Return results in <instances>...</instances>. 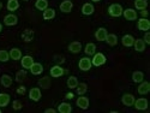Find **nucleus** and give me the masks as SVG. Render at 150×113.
<instances>
[{
	"label": "nucleus",
	"instance_id": "1",
	"mask_svg": "<svg viewBox=\"0 0 150 113\" xmlns=\"http://www.w3.org/2000/svg\"><path fill=\"white\" fill-rule=\"evenodd\" d=\"M122 11H124V9L120 4H112L108 7V14L112 17H120L122 15Z\"/></svg>",
	"mask_w": 150,
	"mask_h": 113
},
{
	"label": "nucleus",
	"instance_id": "2",
	"mask_svg": "<svg viewBox=\"0 0 150 113\" xmlns=\"http://www.w3.org/2000/svg\"><path fill=\"white\" fill-rule=\"evenodd\" d=\"M106 61H107V58L105 57L103 53H95L94 54V58L91 60V64L94 66H102Z\"/></svg>",
	"mask_w": 150,
	"mask_h": 113
},
{
	"label": "nucleus",
	"instance_id": "3",
	"mask_svg": "<svg viewBox=\"0 0 150 113\" xmlns=\"http://www.w3.org/2000/svg\"><path fill=\"white\" fill-rule=\"evenodd\" d=\"M91 66H93V64H91L90 58H82L78 63V68L82 71H89L91 69Z\"/></svg>",
	"mask_w": 150,
	"mask_h": 113
},
{
	"label": "nucleus",
	"instance_id": "4",
	"mask_svg": "<svg viewBox=\"0 0 150 113\" xmlns=\"http://www.w3.org/2000/svg\"><path fill=\"white\" fill-rule=\"evenodd\" d=\"M133 106H134L136 109H138V111H145V109H148V100L144 99V97L134 100Z\"/></svg>",
	"mask_w": 150,
	"mask_h": 113
},
{
	"label": "nucleus",
	"instance_id": "5",
	"mask_svg": "<svg viewBox=\"0 0 150 113\" xmlns=\"http://www.w3.org/2000/svg\"><path fill=\"white\" fill-rule=\"evenodd\" d=\"M122 16L127 21H136L137 19V12L133 9H126L122 11Z\"/></svg>",
	"mask_w": 150,
	"mask_h": 113
},
{
	"label": "nucleus",
	"instance_id": "6",
	"mask_svg": "<svg viewBox=\"0 0 150 113\" xmlns=\"http://www.w3.org/2000/svg\"><path fill=\"white\" fill-rule=\"evenodd\" d=\"M137 92H138V94H141V95L149 94V92H150V83L146 82V81H142L139 83V87H138V89H137Z\"/></svg>",
	"mask_w": 150,
	"mask_h": 113
},
{
	"label": "nucleus",
	"instance_id": "7",
	"mask_svg": "<svg viewBox=\"0 0 150 113\" xmlns=\"http://www.w3.org/2000/svg\"><path fill=\"white\" fill-rule=\"evenodd\" d=\"M21 64H22V68H23V69L28 70V69H30L31 65L34 64V59H33L31 55H25V57L21 58Z\"/></svg>",
	"mask_w": 150,
	"mask_h": 113
},
{
	"label": "nucleus",
	"instance_id": "8",
	"mask_svg": "<svg viewBox=\"0 0 150 113\" xmlns=\"http://www.w3.org/2000/svg\"><path fill=\"white\" fill-rule=\"evenodd\" d=\"M134 96L132 95V94H124L122 95V97H121V102L125 105V106H127V107H131V106H133V104H134Z\"/></svg>",
	"mask_w": 150,
	"mask_h": 113
},
{
	"label": "nucleus",
	"instance_id": "9",
	"mask_svg": "<svg viewBox=\"0 0 150 113\" xmlns=\"http://www.w3.org/2000/svg\"><path fill=\"white\" fill-rule=\"evenodd\" d=\"M73 9V4L71 0H64L61 4H60V10L61 12H64V14H70Z\"/></svg>",
	"mask_w": 150,
	"mask_h": 113
},
{
	"label": "nucleus",
	"instance_id": "10",
	"mask_svg": "<svg viewBox=\"0 0 150 113\" xmlns=\"http://www.w3.org/2000/svg\"><path fill=\"white\" fill-rule=\"evenodd\" d=\"M29 97L33 101H40L41 99V90L40 88H31L29 92Z\"/></svg>",
	"mask_w": 150,
	"mask_h": 113
},
{
	"label": "nucleus",
	"instance_id": "11",
	"mask_svg": "<svg viewBox=\"0 0 150 113\" xmlns=\"http://www.w3.org/2000/svg\"><path fill=\"white\" fill-rule=\"evenodd\" d=\"M137 28H138L139 30H142V31H148L150 29V22H149V19L141 18L138 21V23H137Z\"/></svg>",
	"mask_w": 150,
	"mask_h": 113
},
{
	"label": "nucleus",
	"instance_id": "12",
	"mask_svg": "<svg viewBox=\"0 0 150 113\" xmlns=\"http://www.w3.org/2000/svg\"><path fill=\"white\" fill-rule=\"evenodd\" d=\"M76 105L82 109H86L89 107V99L86 96H79L76 101Z\"/></svg>",
	"mask_w": 150,
	"mask_h": 113
},
{
	"label": "nucleus",
	"instance_id": "13",
	"mask_svg": "<svg viewBox=\"0 0 150 113\" xmlns=\"http://www.w3.org/2000/svg\"><path fill=\"white\" fill-rule=\"evenodd\" d=\"M4 23L6 24V26H8V27L16 26V24L18 23V18H17V16L10 14V15L5 16V18H4Z\"/></svg>",
	"mask_w": 150,
	"mask_h": 113
},
{
	"label": "nucleus",
	"instance_id": "14",
	"mask_svg": "<svg viewBox=\"0 0 150 113\" xmlns=\"http://www.w3.org/2000/svg\"><path fill=\"white\" fill-rule=\"evenodd\" d=\"M108 33H107V29L105 28H98L95 33V39L97 41H105L106 40V37H107Z\"/></svg>",
	"mask_w": 150,
	"mask_h": 113
},
{
	"label": "nucleus",
	"instance_id": "15",
	"mask_svg": "<svg viewBox=\"0 0 150 113\" xmlns=\"http://www.w3.org/2000/svg\"><path fill=\"white\" fill-rule=\"evenodd\" d=\"M94 11H95V7H94V5L90 4V3H85V4L82 6V14L85 15V16L93 15Z\"/></svg>",
	"mask_w": 150,
	"mask_h": 113
},
{
	"label": "nucleus",
	"instance_id": "16",
	"mask_svg": "<svg viewBox=\"0 0 150 113\" xmlns=\"http://www.w3.org/2000/svg\"><path fill=\"white\" fill-rule=\"evenodd\" d=\"M81 49H82V43L78 42V41H73L69 45V51L73 54H77L81 52Z\"/></svg>",
	"mask_w": 150,
	"mask_h": 113
},
{
	"label": "nucleus",
	"instance_id": "17",
	"mask_svg": "<svg viewBox=\"0 0 150 113\" xmlns=\"http://www.w3.org/2000/svg\"><path fill=\"white\" fill-rule=\"evenodd\" d=\"M133 42H134V37L132 35H129V34L124 35L122 39H121V43L125 47H132L133 46Z\"/></svg>",
	"mask_w": 150,
	"mask_h": 113
},
{
	"label": "nucleus",
	"instance_id": "18",
	"mask_svg": "<svg viewBox=\"0 0 150 113\" xmlns=\"http://www.w3.org/2000/svg\"><path fill=\"white\" fill-rule=\"evenodd\" d=\"M64 69H62L61 66H59V65H55V66H53L52 69H51V76L52 77H54V78H58V77H61L62 75H64Z\"/></svg>",
	"mask_w": 150,
	"mask_h": 113
},
{
	"label": "nucleus",
	"instance_id": "19",
	"mask_svg": "<svg viewBox=\"0 0 150 113\" xmlns=\"http://www.w3.org/2000/svg\"><path fill=\"white\" fill-rule=\"evenodd\" d=\"M29 70L33 75H36L37 76V75H41L43 72V66H42V64H40V63H34Z\"/></svg>",
	"mask_w": 150,
	"mask_h": 113
},
{
	"label": "nucleus",
	"instance_id": "20",
	"mask_svg": "<svg viewBox=\"0 0 150 113\" xmlns=\"http://www.w3.org/2000/svg\"><path fill=\"white\" fill-rule=\"evenodd\" d=\"M133 47L137 52H144L145 51V42L142 39H137L133 42Z\"/></svg>",
	"mask_w": 150,
	"mask_h": 113
},
{
	"label": "nucleus",
	"instance_id": "21",
	"mask_svg": "<svg viewBox=\"0 0 150 113\" xmlns=\"http://www.w3.org/2000/svg\"><path fill=\"white\" fill-rule=\"evenodd\" d=\"M12 82L13 81H12V77L10 76V75H3L1 78H0V83H1V85L5 87V88H10Z\"/></svg>",
	"mask_w": 150,
	"mask_h": 113
},
{
	"label": "nucleus",
	"instance_id": "22",
	"mask_svg": "<svg viewBox=\"0 0 150 113\" xmlns=\"http://www.w3.org/2000/svg\"><path fill=\"white\" fill-rule=\"evenodd\" d=\"M58 112H60V113H71L72 112V106L67 102H61L58 106Z\"/></svg>",
	"mask_w": 150,
	"mask_h": 113
},
{
	"label": "nucleus",
	"instance_id": "23",
	"mask_svg": "<svg viewBox=\"0 0 150 113\" xmlns=\"http://www.w3.org/2000/svg\"><path fill=\"white\" fill-rule=\"evenodd\" d=\"M84 52H85V54H88V55H94L96 53V45L93 43V42L86 43L85 48H84Z\"/></svg>",
	"mask_w": 150,
	"mask_h": 113
},
{
	"label": "nucleus",
	"instance_id": "24",
	"mask_svg": "<svg viewBox=\"0 0 150 113\" xmlns=\"http://www.w3.org/2000/svg\"><path fill=\"white\" fill-rule=\"evenodd\" d=\"M10 95L8 94H5V93H0V107H6L8 104H10Z\"/></svg>",
	"mask_w": 150,
	"mask_h": 113
},
{
	"label": "nucleus",
	"instance_id": "25",
	"mask_svg": "<svg viewBox=\"0 0 150 113\" xmlns=\"http://www.w3.org/2000/svg\"><path fill=\"white\" fill-rule=\"evenodd\" d=\"M8 54H10V58L13 59V60H19L22 58V52H21L19 48H12L8 52Z\"/></svg>",
	"mask_w": 150,
	"mask_h": 113
},
{
	"label": "nucleus",
	"instance_id": "26",
	"mask_svg": "<svg viewBox=\"0 0 150 113\" xmlns=\"http://www.w3.org/2000/svg\"><path fill=\"white\" fill-rule=\"evenodd\" d=\"M132 81L134 83H141L142 81H144V73L142 71H134L132 73Z\"/></svg>",
	"mask_w": 150,
	"mask_h": 113
},
{
	"label": "nucleus",
	"instance_id": "27",
	"mask_svg": "<svg viewBox=\"0 0 150 113\" xmlns=\"http://www.w3.org/2000/svg\"><path fill=\"white\" fill-rule=\"evenodd\" d=\"M6 7H7L8 11L13 12V11L18 10V7H19V1H18V0H8Z\"/></svg>",
	"mask_w": 150,
	"mask_h": 113
},
{
	"label": "nucleus",
	"instance_id": "28",
	"mask_svg": "<svg viewBox=\"0 0 150 113\" xmlns=\"http://www.w3.org/2000/svg\"><path fill=\"white\" fill-rule=\"evenodd\" d=\"M109 46H115L118 43V36L115 34H108L106 40H105Z\"/></svg>",
	"mask_w": 150,
	"mask_h": 113
},
{
	"label": "nucleus",
	"instance_id": "29",
	"mask_svg": "<svg viewBox=\"0 0 150 113\" xmlns=\"http://www.w3.org/2000/svg\"><path fill=\"white\" fill-rule=\"evenodd\" d=\"M25 77H27V70L22 69V70L17 71V73H16V82L22 83L24 80H25Z\"/></svg>",
	"mask_w": 150,
	"mask_h": 113
},
{
	"label": "nucleus",
	"instance_id": "30",
	"mask_svg": "<svg viewBox=\"0 0 150 113\" xmlns=\"http://www.w3.org/2000/svg\"><path fill=\"white\" fill-rule=\"evenodd\" d=\"M33 37H34V31L30 29H25V31L22 34V39L25 42H30L33 40Z\"/></svg>",
	"mask_w": 150,
	"mask_h": 113
},
{
	"label": "nucleus",
	"instance_id": "31",
	"mask_svg": "<svg viewBox=\"0 0 150 113\" xmlns=\"http://www.w3.org/2000/svg\"><path fill=\"white\" fill-rule=\"evenodd\" d=\"M35 7L40 11H45L46 9H48V1L47 0H36Z\"/></svg>",
	"mask_w": 150,
	"mask_h": 113
},
{
	"label": "nucleus",
	"instance_id": "32",
	"mask_svg": "<svg viewBox=\"0 0 150 113\" xmlns=\"http://www.w3.org/2000/svg\"><path fill=\"white\" fill-rule=\"evenodd\" d=\"M54 17H55V11L53 9H46L43 11V19L49 21V19H53Z\"/></svg>",
	"mask_w": 150,
	"mask_h": 113
},
{
	"label": "nucleus",
	"instance_id": "33",
	"mask_svg": "<svg viewBox=\"0 0 150 113\" xmlns=\"http://www.w3.org/2000/svg\"><path fill=\"white\" fill-rule=\"evenodd\" d=\"M136 10H145L148 7V0H136L134 1Z\"/></svg>",
	"mask_w": 150,
	"mask_h": 113
},
{
	"label": "nucleus",
	"instance_id": "34",
	"mask_svg": "<svg viewBox=\"0 0 150 113\" xmlns=\"http://www.w3.org/2000/svg\"><path fill=\"white\" fill-rule=\"evenodd\" d=\"M39 85L43 89H48L51 87V78L49 77H42L40 81H39Z\"/></svg>",
	"mask_w": 150,
	"mask_h": 113
},
{
	"label": "nucleus",
	"instance_id": "35",
	"mask_svg": "<svg viewBox=\"0 0 150 113\" xmlns=\"http://www.w3.org/2000/svg\"><path fill=\"white\" fill-rule=\"evenodd\" d=\"M77 85H78V80H77V77H74V76L69 77V80H67V87L70 88V89H76Z\"/></svg>",
	"mask_w": 150,
	"mask_h": 113
},
{
	"label": "nucleus",
	"instance_id": "36",
	"mask_svg": "<svg viewBox=\"0 0 150 113\" xmlns=\"http://www.w3.org/2000/svg\"><path fill=\"white\" fill-rule=\"evenodd\" d=\"M77 89V94L78 95H84L86 92H88V85H86V83H78V85L76 87Z\"/></svg>",
	"mask_w": 150,
	"mask_h": 113
},
{
	"label": "nucleus",
	"instance_id": "37",
	"mask_svg": "<svg viewBox=\"0 0 150 113\" xmlns=\"http://www.w3.org/2000/svg\"><path fill=\"white\" fill-rule=\"evenodd\" d=\"M8 59H10L8 52L5 51V49H1V51H0V61L6 63V61H8Z\"/></svg>",
	"mask_w": 150,
	"mask_h": 113
},
{
	"label": "nucleus",
	"instance_id": "38",
	"mask_svg": "<svg viewBox=\"0 0 150 113\" xmlns=\"http://www.w3.org/2000/svg\"><path fill=\"white\" fill-rule=\"evenodd\" d=\"M22 102L19 101V100H15L13 102H12V108H13L15 111H19V109H22Z\"/></svg>",
	"mask_w": 150,
	"mask_h": 113
},
{
	"label": "nucleus",
	"instance_id": "39",
	"mask_svg": "<svg viewBox=\"0 0 150 113\" xmlns=\"http://www.w3.org/2000/svg\"><path fill=\"white\" fill-rule=\"evenodd\" d=\"M143 41L145 42V45L148 43V45H150V34L148 33V31H145V34H144V37H143Z\"/></svg>",
	"mask_w": 150,
	"mask_h": 113
},
{
	"label": "nucleus",
	"instance_id": "40",
	"mask_svg": "<svg viewBox=\"0 0 150 113\" xmlns=\"http://www.w3.org/2000/svg\"><path fill=\"white\" fill-rule=\"evenodd\" d=\"M25 92H27L25 87H19L18 89H17V93H18V94H21V95H24V94H25Z\"/></svg>",
	"mask_w": 150,
	"mask_h": 113
},
{
	"label": "nucleus",
	"instance_id": "41",
	"mask_svg": "<svg viewBox=\"0 0 150 113\" xmlns=\"http://www.w3.org/2000/svg\"><path fill=\"white\" fill-rule=\"evenodd\" d=\"M141 15L143 16V18H145V17L148 16V11H146V10H142V11H141Z\"/></svg>",
	"mask_w": 150,
	"mask_h": 113
},
{
	"label": "nucleus",
	"instance_id": "42",
	"mask_svg": "<svg viewBox=\"0 0 150 113\" xmlns=\"http://www.w3.org/2000/svg\"><path fill=\"white\" fill-rule=\"evenodd\" d=\"M45 112H46V113H55L57 111H55L54 108H47V109H46Z\"/></svg>",
	"mask_w": 150,
	"mask_h": 113
},
{
	"label": "nucleus",
	"instance_id": "43",
	"mask_svg": "<svg viewBox=\"0 0 150 113\" xmlns=\"http://www.w3.org/2000/svg\"><path fill=\"white\" fill-rule=\"evenodd\" d=\"M73 93H67L66 94V99H69V100H71V99H73Z\"/></svg>",
	"mask_w": 150,
	"mask_h": 113
},
{
	"label": "nucleus",
	"instance_id": "44",
	"mask_svg": "<svg viewBox=\"0 0 150 113\" xmlns=\"http://www.w3.org/2000/svg\"><path fill=\"white\" fill-rule=\"evenodd\" d=\"M1 30H3V26H1V23H0V33H1Z\"/></svg>",
	"mask_w": 150,
	"mask_h": 113
},
{
	"label": "nucleus",
	"instance_id": "45",
	"mask_svg": "<svg viewBox=\"0 0 150 113\" xmlns=\"http://www.w3.org/2000/svg\"><path fill=\"white\" fill-rule=\"evenodd\" d=\"M94 3H98V1H101V0H93Z\"/></svg>",
	"mask_w": 150,
	"mask_h": 113
},
{
	"label": "nucleus",
	"instance_id": "46",
	"mask_svg": "<svg viewBox=\"0 0 150 113\" xmlns=\"http://www.w3.org/2000/svg\"><path fill=\"white\" fill-rule=\"evenodd\" d=\"M1 7H3V3L0 1V10H1Z\"/></svg>",
	"mask_w": 150,
	"mask_h": 113
},
{
	"label": "nucleus",
	"instance_id": "47",
	"mask_svg": "<svg viewBox=\"0 0 150 113\" xmlns=\"http://www.w3.org/2000/svg\"><path fill=\"white\" fill-rule=\"evenodd\" d=\"M24 1H28V0H24Z\"/></svg>",
	"mask_w": 150,
	"mask_h": 113
},
{
	"label": "nucleus",
	"instance_id": "48",
	"mask_svg": "<svg viewBox=\"0 0 150 113\" xmlns=\"http://www.w3.org/2000/svg\"><path fill=\"white\" fill-rule=\"evenodd\" d=\"M0 113H1V109H0Z\"/></svg>",
	"mask_w": 150,
	"mask_h": 113
}]
</instances>
